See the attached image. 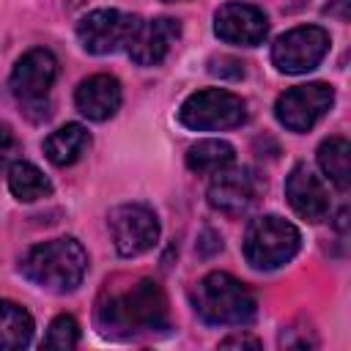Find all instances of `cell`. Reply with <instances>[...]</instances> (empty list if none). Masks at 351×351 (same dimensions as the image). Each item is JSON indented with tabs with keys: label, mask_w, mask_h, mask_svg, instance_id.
<instances>
[{
	"label": "cell",
	"mask_w": 351,
	"mask_h": 351,
	"mask_svg": "<svg viewBox=\"0 0 351 351\" xmlns=\"http://www.w3.org/2000/svg\"><path fill=\"white\" fill-rule=\"evenodd\" d=\"M99 329L110 337H140L170 329L167 293L156 280L140 277L123 288H107L96 307Z\"/></svg>",
	"instance_id": "obj_1"
},
{
	"label": "cell",
	"mask_w": 351,
	"mask_h": 351,
	"mask_svg": "<svg viewBox=\"0 0 351 351\" xmlns=\"http://www.w3.org/2000/svg\"><path fill=\"white\" fill-rule=\"evenodd\" d=\"M22 274L52 293H71L88 274V252L85 247L71 239H52L44 244H36L19 263Z\"/></svg>",
	"instance_id": "obj_2"
},
{
	"label": "cell",
	"mask_w": 351,
	"mask_h": 351,
	"mask_svg": "<svg viewBox=\"0 0 351 351\" xmlns=\"http://www.w3.org/2000/svg\"><path fill=\"white\" fill-rule=\"evenodd\" d=\"M197 315L217 326H241L255 315V296L228 271H208L192 291Z\"/></svg>",
	"instance_id": "obj_3"
},
{
	"label": "cell",
	"mask_w": 351,
	"mask_h": 351,
	"mask_svg": "<svg viewBox=\"0 0 351 351\" xmlns=\"http://www.w3.org/2000/svg\"><path fill=\"white\" fill-rule=\"evenodd\" d=\"M302 247V233L296 230L293 222L266 214L250 222L244 233V258L252 269L271 271L285 266Z\"/></svg>",
	"instance_id": "obj_4"
},
{
	"label": "cell",
	"mask_w": 351,
	"mask_h": 351,
	"mask_svg": "<svg viewBox=\"0 0 351 351\" xmlns=\"http://www.w3.org/2000/svg\"><path fill=\"white\" fill-rule=\"evenodd\" d=\"M247 118L241 96L225 88H206L195 90L178 107V121L192 132H222L236 129Z\"/></svg>",
	"instance_id": "obj_5"
},
{
	"label": "cell",
	"mask_w": 351,
	"mask_h": 351,
	"mask_svg": "<svg viewBox=\"0 0 351 351\" xmlns=\"http://www.w3.org/2000/svg\"><path fill=\"white\" fill-rule=\"evenodd\" d=\"M137 25H140V16H134V14H126L118 8H96L80 19L77 38L85 52L110 55V52L129 47Z\"/></svg>",
	"instance_id": "obj_6"
},
{
	"label": "cell",
	"mask_w": 351,
	"mask_h": 351,
	"mask_svg": "<svg viewBox=\"0 0 351 351\" xmlns=\"http://www.w3.org/2000/svg\"><path fill=\"white\" fill-rule=\"evenodd\" d=\"M329 33L318 25H299L271 44V63L282 74L313 71L329 52Z\"/></svg>",
	"instance_id": "obj_7"
},
{
	"label": "cell",
	"mask_w": 351,
	"mask_h": 351,
	"mask_svg": "<svg viewBox=\"0 0 351 351\" xmlns=\"http://www.w3.org/2000/svg\"><path fill=\"white\" fill-rule=\"evenodd\" d=\"M335 104V90L326 82H307L288 88L274 101V118L288 132H310Z\"/></svg>",
	"instance_id": "obj_8"
},
{
	"label": "cell",
	"mask_w": 351,
	"mask_h": 351,
	"mask_svg": "<svg viewBox=\"0 0 351 351\" xmlns=\"http://www.w3.org/2000/svg\"><path fill=\"white\" fill-rule=\"evenodd\" d=\"M107 225H110L112 244L123 258H137L159 241V219L143 203L115 206L107 217Z\"/></svg>",
	"instance_id": "obj_9"
},
{
	"label": "cell",
	"mask_w": 351,
	"mask_h": 351,
	"mask_svg": "<svg viewBox=\"0 0 351 351\" xmlns=\"http://www.w3.org/2000/svg\"><path fill=\"white\" fill-rule=\"evenodd\" d=\"M55 77H58V60L49 49L44 47H36V49H27L14 71H11V93L16 96L19 104H27V107H36L47 99L49 88L55 85Z\"/></svg>",
	"instance_id": "obj_10"
},
{
	"label": "cell",
	"mask_w": 351,
	"mask_h": 351,
	"mask_svg": "<svg viewBox=\"0 0 351 351\" xmlns=\"http://www.w3.org/2000/svg\"><path fill=\"white\" fill-rule=\"evenodd\" d=\"M211 184H208V206L225 217H241L252 208L255 197H258V178L252 176V170L247 167H222L217 173H211Z\"/></svg>",
	"instance_id": "obj_11"
},
{
	"label": "cell",
	"mask_w": 351,
	"mask_h": 351,
	"mask_svg": "<svg viewBox=\"0 0 351 351\" xmlns=\"http://www.w3.org/2000/svg\"><path fill=\"white\" fill-rule=\"evenodd\" d=\"M214 33L239 47H258L269 36V19L258 5L250 3H225L214 14Z\"/></svg>",
	"instance_id": "obj_12"
},
{
	"label": "cell",
	"mask_w": 351,
	"mask_h": 351,
	"mask_svg": "<svg viewBox=\"0 0 351 351\" xmlns=\"http://www.w3.org/2000/svg\"><path fill=\"white\" fill-rule=\"evenodd\" d=\"M178 36H181V25L173 16H156V19H145V22L140 19V25L126 47V55L137 66H159L167 58V52Z\"/></svg>",
	"instance_id": "obj_13"
},
{
	"label": "cell",
	"mask_w": 351,
	"mask_h": 351,
	"mask_svg": "<svg viewBox=\"0 0 351 351\" xmlns=\"http://www.w3.org/2000/svg\"><path fill=\"white\" fill-rule=\"evenodd\" d=\"M285 197H288L291 208L307 222H321L329 214V192H326L324 181L307 165H296L288 173Z\"/></svg>",
	"instance_id": "obj_14"
},
{
	"label": "cell",
	"mask_w": 351,
	"mask_h": 351,
	"mask_svg": "<svg viewBox=\"0 0 351 351\" xmlns=\"http://www.w3.org/2000/svg\"><path fill=\"white\" fill-rule=\"evenodd\" d=\"M121 82L112 74H93L77 85L74 104L90 121H110L121 110Z\"/></svg>",
	"instance_id": "obj_15"
},
{
	"label": "cell",
	"mask_w": 351,
	"mask_h": 351,
	"mask_svg": "<svg viewBox=\"0 0 351 351\" xmlns=\"http://www.w3.org/2000/svg\"><path fill=\"white\" fill-rule=\"evenodd\" d=\"M90 145V134L82 123H66L60 129H55L47 140H44V154L52 165L58 167H69L74 165Z\"/></svg>",
	"instance_id": "obj_16"
},
{
	"label": "cell",
	"mask_w": 351,
	"mask_h": 351,
	"mask_svg": "<svg viewBox=\"0 0 351 351\" xmlns=\"http://www.w3.org/2000/svg\"><path fill=\"white\" fill-rule=\"evenodd\" d=\"M33 337V315L11 302V299H0V348L3 351H16L25 348Z\"/></svg>",
	"instance_id": "obj_17"
},
{
	"label": "cell",
	"mask_w": 351,
	"mask_h": 351,
	"mask_svg": "<svg viewBox=\"0 0 351 351\" xmlns=\"http://www.w3.org/2000/svg\"><path fill=\"white\" fill-rule=\"evenodd\" d=\"M8 189L22 203H33L52 195L49 178L33 162H22V159H14V165L8 167Z\"/></svg>",
	"instance_id": "obj_18"
},
{
	"label": "cell",
	"mask_w": 351,
	"mask_h": 351,
	"mask_svg": "<svg viewBox=\"0 0 351 351\" xmlns=\"http://www.w3.org/2000/svg\"><path fill=\"white\" fill-rule=\"evenodd\" d=\"M233 159H236L233 145L225 143V140H217V137H211V140H197V143L189 145V151H186V167H189L192 173H197V176H211V173H217V170L233 165Z\"/></svg>",
	"instance_id": "obj_19"
},
{
	"label": "cell",
	"mask_w": 351,
	"mask_h": 351,
	"mask_svg": "<svg viewBox=\"0 0 351 351\" xmlns=\"http://www.w3.org/2000/svg\"><path fill=\"white\" fill-rule=\"evenodd\" d=\"M318 165L324 170V176L340 189L346 192L351 184V145L346 137H329L318 145Z\"/></svg>",
	"instance_id": "obj_20"
},
{
	"label": "cell",
	"mask_w": 351,
	"mask_h": 351,
	"mask_svg": "<svg viewBox=\"0 0 351 351\" xmlns=\"http://www.w3.org/2000/svg\"><path fill=\"white\" fill-rule=\"evenodd\" d=\"M80 343V324L71 315H58L52 318V324L47 326L44 335V348H58V351H69Z\"/></svg>",
	"instance_id": "obj_21"
},
{
	"label": "cell",
	"mask_w": 351,
	"mask_h": 351,
	"mask_svg": "<svg viewBox=\"0 0 351 351\" xmlns=\"http://www.w3.org/2000/svg\"><path fill=\"white\" fill-rule=\"evenodd\" d=\"M16 148H19V143H16L14 132L5 123H0V173H8V167L14 165Z\"/></svg>",
	"instance_id": "obj_22"
},
{
	"label": "cell",
	"mask_w": 351,
	"mask_h": 351,
	"mask_svg": "<svg viewBox=\"0 0 351 351\" xmlns=\"http://www.w3.org/2000/svg\"><path fill=\"white\" fill-rule=\"evenodd\" d=\"M219 346H222V348H241V346L261 348V340H258V337H250V335H228Z\"/></svg>",
	"instance_id": "obj_23"
},
{
	"label": "cell",
	"mask_w": 351,
	"mask_h": 351,
	"mask_svg": "<svg viewBox=\"0 0 351 351\" xmlns=\"http://www.w3.org/2000/svg\"><path fill=\"white\" fill-rule=\"evenodd\" d=\"M335 3H337V8H326V14H337V16H340V22H346V19H348V11H346L348 0H335Z\"/></svg>",
	"instance_id": "obj_24"
},
{
	"label": "cell",
	"mask_w": 351,
	"mask_h": 351,
	"mask_svg": "<svg viewBox=\"0 0 351 351\" xmlns=\"http://www.w3.org/2000/svg\"><path fill=\"white\" fill-rule=\"evenodd\" d=\"M165 3H178V0H165Z\"/></svg>",
	"instance_id": "obj_25"
}]
</instances>
